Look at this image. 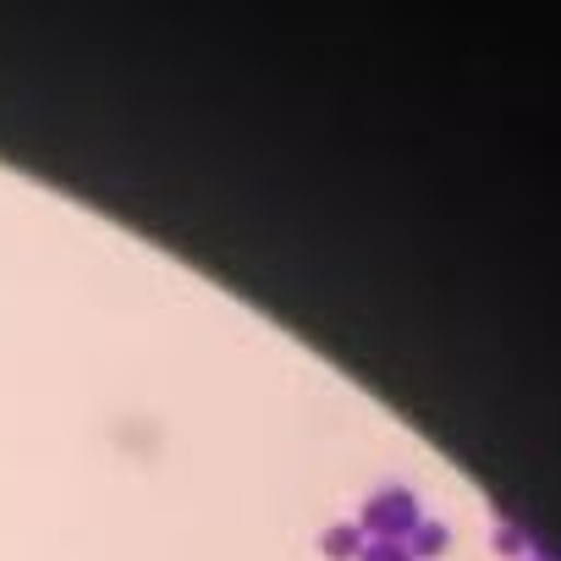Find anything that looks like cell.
Listing matches in <instances>:
<instances>
[{"label":"cell","instance_id":"cell-1","mask_svg":"<svg viewBox=\"0 0 561 561\" xmlns=\"http://www.w3.org/2000/svg\"><path fill=\"white\" fill-rule=\"evenodd\" d=\"M358 528H364V539H402L408 545V534L419 528V495L408 484H380L364 501Z\"/></svg>","mask_w":561,"mask_h":561},{"label":"cell","instance_id":"cell-2","mask_svg":"<svg viewBox=\"0 0 561 561\" xmlns=\"http://www.w3.org/2000/svg\"><path fill=\"white\" fill-rule=\"evenodd\" d=\"M451 550V528L440 523V517H419V528L408 534V556L413 561H435V556H446Z\"/></svg>","mask_w":561,"mask_h":561},{"label":"cell","instance_id":"cell-3","mask_svg":"<svg viewBox=\"0 0 561 561\" xmlns=\"http://www.w3.org/2000/svg\"><path fill=\"white\" fill-rule=\"evenodd\" d=\"M364 545H369V539H364L358 523H331V528L320 534V556H325V561H358Z\"/></svg>","mask_w":561,"mask_h":561},{"label":"cell","instance_id":"cell-4","mask_svg":"<svg viewBox=\"0 0 561 561\" xmlns=\"http://www.w3.org/2000/svg\"><path fill=\"white\" fill-rule=\"evenodd\" d=\"M495 550L506 556V561H528V528H517V523H495Z\"/></svg>","mask_w":561,"mask_h":561},{"label":"cell","instance_id":"cell-5","mask_svg":"<svg viewBox=\"0 0 561 561\" xmlns=\"http://www.w3.org/2000/svg\"><path fill=\"white\" fill-rule=\"evenodd\" d=\"M358 561H413V556H408V545H402V539H369Z\"/></svg>","mask_w":561,"mask_h":561},{"label":"cell","instance_id":"cell-6","mask_svg":"<svg viewBox=\"0 0 561 561\" xmlns=\"http://www.w3.org/2000/svg\"><path fill=\"white\" fill-rule=\"evenodd\" d=\"M528 561H545V556H528Z\"/></svg>","mask_w":561,"mask_h":561}]
</instances>
